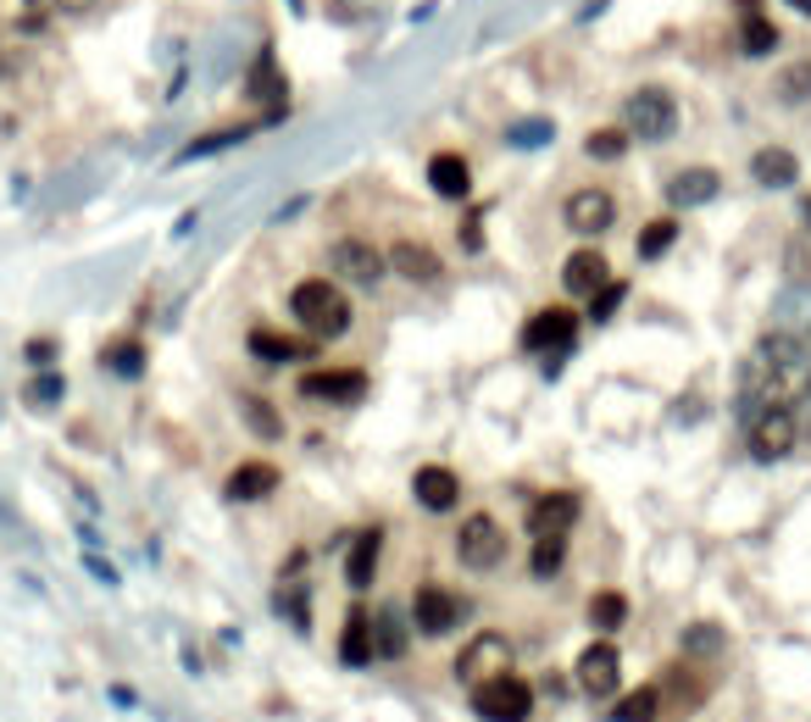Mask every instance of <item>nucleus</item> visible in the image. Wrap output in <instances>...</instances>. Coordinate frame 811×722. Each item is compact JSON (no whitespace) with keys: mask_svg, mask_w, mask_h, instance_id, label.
I'll return each instance as SVG.
<instances>
[{"mask_svg":"<svg viewBox=\"0 0 811 722\" xmlns=\"http://www.w3.org/2000/svg\"><path fill=\"white\" fill-rule=\"evenodd\" d=\"M456 556H461V567H472V572H495V567L506 561V528H500L490 511L461 517V528H456Z\"/></svg>","mask_w":811,"mask_h":722,"instance_id":"nucleus-4","label":"nucleus"},{"mask_svg":"<svg viewBox=\"0 0 811 722\" xmlns=\"http://www.w3.org/2000/svg\"><path fill=\"white\" fill-rule=\"evenodd\" d=\"M340 661L345 667H367L372 661V611L351 606L345 611V629H340Z\"/></svg>","mask_w":811,"mask_h":722,"instance_id":"nucleus-23","label":"nucleus"},{"mask_svg":"<svg viewBox=\"0 0 811 722\" xmlns=\"http://www.w3.org/2000/svg\"><path fill=\"white\" fill-rule=\"evenodd\" d=\"M106 367H112V372H128V378H134L139 367H145V351H139L134 340H128V345H112V351H106Z\"/></svg>","mask_w":811,"mask_h":722,"instance_id":"nucleus-38","label":"nucleus"},{"mask_svg":"<svg viewBox=\"0 0 811 722\" xmlns=\"http://www.w3.org/2000/svg\"><path fill=\"white\" fill-rule=\"evenodd\" d=\"M656 706H661V689L639 684L634 695H623V706H611V722H656Z\"/></svg>","mask_w":811,"mask_h":722,"instance_id":"nucleus-27","label":"nucleus"},{"mask_svg":"<svg viewBox=\"0 0 811 722\" xmlns=\"http://www.w3.org/2000/svg\"><path fill=\"white\" fill-rule=\"evenodd\" d=\"M506 661H511V639L495 634V629H484V634H472L467 650L456 656V679H461V684L495 679V672H506Z\"/></svg>","mask_w":811,"mask_h":722,"instance_id":"nucleus-11","label":"nucleus"},{"mask_svg":"<svg viewBox=\"0 0 811 722\" xmlns=\"http://www.w3.org/2000/svg\"><path fill=\"white\" fill-rule=\"evenodd\" d=\"M411 495H417V506H428V511H456L461 478H456L451 467H440V461H428V467L411 472Z\"/></svg>","mask_w":811,"mask_h":722,"instance_id":"nucleus-14","label":"nucleus"},{"mask_svg":"<svg viewBox=\"0 0 811 722\" xmlns=\"http://www.w3.org/2000/svg\"><path fill=\"white\" fill-rule=\"evenodd\" d=\"M62 395V378H39L34 383V401H56Z\"/></svg>","mask_w":811,"mask_h":722,"instance_id":"nucleus-39","label":"nucleus"},{"mask_svg":"<svg viewBox=\"0 0 811 722\" xmlns=\"http://www.w3.org/2000/svg\"><path fill=\"white\" fill-rule=\"evenodd\" d=\"M290 312H295V322L312 333V340H340V333L351 328V295L340 283H328V278H301L295 289H290Z\"/></svg>","mask_w":811,"mask_h":722,"instance_id":"nucleus-1","label":"nucleus"},{"mask_svg":"<svg viewBox=\"0 0 811 722\" xmlns=\"http://www.w3.org/2000/svg\"><path fill=\"white\" fill-rule=\"evenodd\" d=\"M750 178L761 189H789L800 178V162H795V151H784V144H768V151L750 156Z\"/></svg>","mask_w":811,"mask_h":722,"instance_id":"nucleus-21","label":"nucleus"},{"mask_svg":"<svg viewBox=\"0 0 811 722\" xmlns=\"http://www.w3.org/2000/svg\"><path fill=\"white\" fill-rule=\"evenodd\" d=\"M62 7H67V12H89V7H94V0H62Z\"/></svg>","mask_w":811,"mask_h":722,"instance_id":"nucleus-40","label":"nucleus"},{"mask_svg":"<svg viewBox=\"0 0 811 722\" xmlns=\"http://www.w3.org/2000/svg\"><path fill=\"white\" fill-rule=\"evenodd\" d=\"M472 711L484 722H529L534 717V684L517 672H495V679L472 684Z\"/></svg>","mask_w":811,"mask_h":722,"instance_id":"nucleus-2","label":"nucleus"},{"mask_svg":"<svg viewBox=\"0 0 811 722\" xmlns=\"http://www.w3.org/2000/svg\"><path fill=\"white\" fill-rule=\"evenodd\" d=\"M251 94H256V101H283V84H278V67H273V56H267V51L256 56V73H251Z\"/></svg>","mask_w":811,"mask_h":722,"instance_id":"nucleus-34","label":"nucleus"},{"mask_svg":"<svg viewBox=\"0 0 811 722\" xmlns=\"http://www.w3.org/2000/svg\"><path fill=\"white\" fill-rule=\"evenodd\" d=\"M390 267H395L401 278H411V283H434V278L445 273L440 251H434V245H417V239H401V245L390 251Z\"/></svg>","mask_w":811,"mask_h":722,"instance_id":"nucleus-20","label":"nucleus"},{"mask_svg":"<svg viewBox=\"0 0 811 722\" xmlns=\"http://www.w3.org/2000/svg\"><path fill=\"white\" fill-rule=\"evenodd\" d=\"M561 556H567V534H540L529 572H534V578H556V572H561Z\"/></svg>","mask_w":811,"mask_h":722,"instance_id":"nucleus-31","label":"nucleus"},{"mask_svg":"<svg viewBox=\"0 0 811 722\" xmlns=\"http://www.w3.org/2000/svg\"><path fill=\"white\" fill-rule=\"evenodd\" d=\"M506 139L517 144V151H534V144L556 139V123H550V117H529V123H511V128H506Z\"/></svg>","mask_w":811,"mask_h":722,"instance_id":"nucleus-33","label":"nucleus"},{"mask_svg":"<svg viewBox=\"0 0 811 722\" xmlns=\"http://www.w3.org/2000/svg\"><path fill=\"white\" fill-rule=\"evenodd\" d=\"M240 411H245V422L256 428V440H283V417H278L262 395H240Z\"/></svg>","mask_w":811,"mask_h":722,"instance_id":"nucleus-30","label":"nucleus"},{"mask_svg":"<svg viewBox=\"0 0 811 722\" xmlns=\"http://www.w3.org/2000/svg\"><path fill=\"white\" fill-rule=\"evenodd\" d=\"M778 94L789 106H800V101H811V62H795L784 78H778Z\"/></svg>","mask_w":811,"mask_h":722,"instance_id":"nucleus-36","label":"nucleus"},{"mask_svg":"<svg viewBox=\"0 0 811 722\" xmlns=\"http://www.w3.org/2000/svg\"><path fill=\"white\" fill-rule=\"evenodd\" d=\"M795 440H800V422H795L789 406L768 401V406L750 417V456L756 461H784L795 451Z\"/></svg>","mask_w":811,"mask_h":722,"instance_id":"nucleus-5","label":"nucleus"},{"mask_svg":"<svg viewBox=\"0 0 811 722\" xmlns=\"http://www.w3.org/2000/svg\"><path fill=\"white\" fill-rule=\"evenodd\" d=\"M251 128H223V134H206V139H195V144H189V151H183V162H195V156H212V151H228V144L233 139H245Z\"/></svg>","mask_w":811,"mask_h":722,"instance_id":"nucleus-37","label":"nucleus"},{"mask_svg":"<svg viewBox=\"0 0 811 722\" xmlns=\"http://www.w3.org/2000/svg\"><path fill=\"white\" fill-rule=\"evenodd\" d=\"M617 223V201H611V189H579V195H567V228L572 233H584V239H595V233H606Z\"/></svg>","mask_w":811,"mask_h":722,"instance_id":"nucleus-12","label":"nucleus"},{"mask_svg":"<svg viewBox=\"0 0 811 722\" xmlns=\"http://www.w3.org/2000/svg\"><path fill=\"white\" fill-rule=\"evenodd\" d=\"M800 217H806V228H811V195H806V206H800Z\"/></svg>","mask_w":811,"mask_h":722,"instance_id":"nucleus-43","label":"nucleus"},{"mask_svg":"<svg viewBox=\"0 0 811 722\" xmlns=\"http://www.w3.org/2000/svg\"><path fill=\"white\" fill-rule=\"evenodd\" d=\"M718 189H723L718 167H684V173L667 178V206H673V212H695L706 201H718Z\"/></svg>","mask_w":811,"mask_h":722,"instance_id":"nucleus-13","label":"nucleus"},{"mask_svg":"<svg viewBox=\"0 0 811 722\" xmlns=\"http://www.w3.org/2000/svg\"><path fill=\"white\" fill-rule=\"evenodd\" d=\"M278 490V467L273 461H240L228 472V501H262Z\"/></svg>","mask_w":811,"mask_h":722,"instance_id":"nucleus-22","label":"nucleus"},{"mask_svg":"<svg viewBox=\"0 0 811 722\" xmlns=\"http://www.w3.org/2000/svg\"><path fill=\"white\" fill-rule=\"evenodd\" d=\"M328 267L340 273L345 283H356V289H372L378 278H384L390 256L378 251L372 239H356V233H345V239H333V251H328Z\"/></svg>","mask_w":811,"mask_h":722,"instance_id":"nucleus-7","label":"nucleus"},{"mask_svg":"<svg viewBox=\"0 0 811 722\" xmlns=\"http://www.w3.org/2000/svg\"><path fill=\"white\" fill-rule=\"evenodd\" d=\"M295 395L328 401V406H351V401L367 395V372H362V367H312V372H301Z\"/></svg>","mask_w":811,"mask_h":722,"instance_id":"nucleus-9","label":"nucleus"},{"mask_svg":"<svg viewBox=\"0 0 811 722\" xmlns=\"http://www.w3.org/2000/svg\"><path fill=\"white\" fill-rule=\"evenodd\" d=\"M623 622H629V595H623V590H600V595H590V629L617 634Z\"/></svg>","mask_w":811,"mask_h":722,"instance_id":"nucleus-25","label":"nucleus"},{"mask_svg":"<svg viewBox=\"0 0 811 722\" xmlns=\"http://www.w3.org/2000/svg\"><path fill=\"white\" fill-rule=\"evenodd\" d=\"M784 7H795L800 17H811V0H784Z\"/></svg>","mask_w":811,"mask_h":722,"instance_id":"nucleus-41","label":"nucleus"},{"mask_svg":"<svg viewBox=\"0 0 811 722\" xmlns=\"http://www.w3.org/2000/svg\"><path fill=\"white\" fill-rule=\"evenodd\" d=\"M673 239H679V217H656V223H645V233H639V262L667 256V251H673Z\"/></svg>","mask_w":811,"mask_h":722,"instance_id":"nucleus-29","label":"nucleus"},{"mask_svg":"<svg viewBox=\"0 0 811 722\" xmlns=\"http://www.w3.org/2000/svg\"><path fill=\"white\" fill-rule=\"evenodd\" d=\"M739 51H745V56H773V51H778V28H773V17H761V12L739 17Z\"/></svg>","mask_w":811,"mask_h":722,"instance_id":"nucleus-26","label":"nucleus"},{"mask_svg":"<svg viewBox=\"0 0 811 722\" xmlns=\"http://www.w3.org/2000/svg\"><path fill=\"white\" fill-rule=\"evenodd\" d=\"M428 189H434L440 201H467L472 195V167L461 151H440L434 162H428Z\"/></svg>","mask_w":811,"mask_h":722,"instance_id":"nucleus-15","label":"nucleus"},{"mask_svg":"<svg viewBox=\"0 0 811 722\" xmlns=\"http://www.w3.org/2000/svg\"><path fill=\"white\" fill-rule=\"evenodd\" d=\"M623 295H629V283H617V278H606L600 289H595V295H590V317L595 322H606L617 306H623Z\"/></svg>","mask_w":811,"mask_h":722,"instance_id":"nucleus-35","label":"nucleus"},{"mask_svg":"<svg viewBox=\"0 0 811 722\" xmlns=\"http://www.w3.org/2000/svg\"><path fill=\"white\" fill-rule=\"evenodd\" d=\"M611 278V267H606V256L595 251V245H584V251H572L567 262H561V283H567V295H595V289Z\"/></svg>","mask_w":811,"mask_h":722,"instance_id":"nucleus-17","label":"nucleus"},{"mask_svg":"<svg viewBox=\"0 0 811 722\" xmlns=\"http://www.w3.org/2000/svg\"><path fill=\"white\" fill-rule=\"evenodd\" d=\"M750 12H761V0H739V17H750Z\"/></svg>","mask_w":811,"mask_h":722,"instance_id":"nucleus-42","label":"nucleus"},{"mask_svg":"<svg viewBox=\"0 0 811 722\" xmlns=\"http://www.w3.org/2000/svg\"><path fill=\"white\" fill-rule=\"evenodd\" d=\"M728 650V634L711 629V622H695V629H684V656H700V661H718Z\"/></svg>","mask_w":811,"mask_h":722,"instance_id":"nucleus-28","label":"nucleus"},{"mask_svg":"<svg viewBox=\"0 0 811 722\" xmlns=\"http://www.w3.org/2000/svg\"><path fill=\"white\" fill-rule=\"evenodd\" d=\"M461 617H467V600L451 595V590H440V584H422V590L411 595V622H417V634H428V639L451 634Z\"/></svg>","mask_w":811,"mask_h":722,"instance_id":"nucleus-10","label":"nucleus"},{"mask_svg":"<svg viewBox=\"0 0 811 722\" xmlns=\"http://www.w3.org/2000/svg\"><path fill=\"white\" fill-rule=\"evenodd\" d=\"M572 340H579V312H567V306H540L529 322H522V351H534V356H567Z\"/></svg>","mask_w":811,"mask_h":722,"instance_id":"nucleus-6","label":"nucleus"},{"mask_svg":"<svg viewBox=\"0 0 811 722\" xmlns=\"http://www.w3.org/2000/svg\"><path fill=\"white\" fill-rule=\"evenodd\" d=\"M406 656V617L384 606L372 617V661H401Z\"/></svg>","mask_w":811,"mask_h":722,"instance_id":"nucleus-24","label":"nucleus"},{"mask_svg":"<svg viewBox=\"0 0 811 722\" xmlns=\"http://www.w3.org/2000/svg\"><path fill=\"white\" fill-rule=\"evenodd\" d=\"M572 679H579V689L590 700H606V695H617V684H623V656H617L611 639H595V645L579 650V661H572Z\"/></svg>","mask_w":811,"mask_h":722,"instance_id":"nucleus-8","label":"nucleus"},{"mask_svg":"<svg viewBox=\"0 0 811 722\" xmlns=\"http://www.w3.org/2000/svg\"><path fill=\"white\" fill-rule=\"evenodd\" d=\"M623 128L629 139H645V144H667L679 128V101L667 89H634L629 106H623Z\"/></svg>","mask_w":811,"mask_h":722,"instance_id":"nucleus-3","label":"nucleus"},{"mask_svg":"<svg viewBox=\"0 0 811 722\" xmlns=\"http://www.w3.org/2000/svg\"><path fill=\"white\" fill-rule=\"evenodd\" d=\"M579 511H584L579 495H572V490H556V495L534 501V511H529V534H534V540H540V534H567V528L579 522Z\"/></svg>","mask_w":811,"mask_h":722,"instance_id":"nucleus-16","label":"nucleus"},{"mask_svg":"<svg viewBox=\"0 0 811 722\" xmlns=\"http://www.w3.org/2000/svg\"><path fill=\"white\" fill-rule=\"evenodd\" d=\"M584 151L595 156V162H617L629 151V128H595L590 139H584Z\"/></svg>","mask_w":811,"mask_h":722,"instance_id":"nucleus-32","label":"nucleus"},{"mask_svg":"<svg viewBox=\"0 0 811 722\" xmlns=\"http://www.w3.org/2000/svg\"><path fill=\"white\" fill-rule=\"evenodd\" d=\"M378 550H384V528H362V534L351 540V556H345V584L351 590H367L378 578Z\"/></svg>","mask_w":811,"mask_h":722,"instance_id":"nucleus-18","label":"nucleus"},{"mask_svg":"<svg viewBox=\"0 0 811 722\" xmlns=\"http://www.w3.org/2000/svg\"><path fill=\"white\" fill-rule=\"evenodd\" d=\"M317 345L295 340V333H278V328H251V356L267 362V367H283V362H306Z\"/></svg>","mask_w":811,"mask_h":722,"instance_id":"nucleus-19","label":"nucleus"}]
</instances>
